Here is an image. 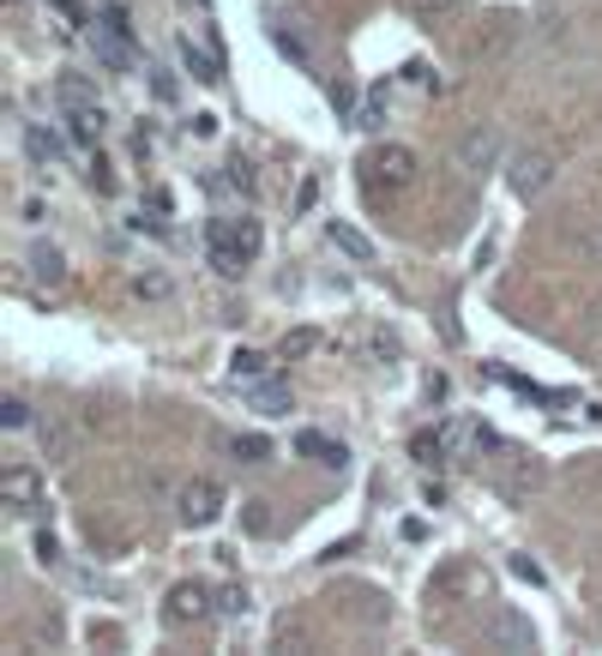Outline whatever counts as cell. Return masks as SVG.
<instances>
[{"label": "cell", "instance_id": "obj_20", "mask_svg": "<svg viewBox=\"0 0 602 656\" xmlns=\"http://www.w3.org/2000/svg\"><path fill=\"white\" fill-rule=\"evenodd\" d=\"M446 452H452V434H416L409 440V458H416V464H446Z\"/></svg>", "mask_w": 602, "mask_h": 656}, {"label": "cell", "instance_id": "obj_18", "mask_svg": "<svg viewBox=\"0 0 602 656\" xmlns=\"http://www.w3.org/2000/svg\"><path fill=\"white\" fill-rule=\"evenodd\" d=\"M24 151H31V163H42V169H49V163H61V139H55L49 127H24Z\"/></svg>", "mask_w": 602, "mask_h": 656}, {"label": "cell", "instance_id": "obj_28", "mask_svg": "<svg viewBox=\"0 0 602 656\" xmlns=\"http://www.w3.org/2000/svg\"><path fill=\"white\" fill-rule=\"evenodd\" d=\"M31 555H37V566H61V560H67V555H61V542H55V536H49V530H37Z\"/></svg>", "mask_w": 602, "mask_h": 656}, {"label": "cell", "instance_id": "obj_22", "mask_svg": "<svg viewBox=\"0 0 602 656\" xmlns=\"http://www.w3.org/2000/svg\"><path fill=\"white\" fill-rule=\"evenodd\" d=\"M211 265H217V277H241L247 272V253L235 242H211Z\"/></svg>", "mask_w": 602, "mask_h": 656}, {"label": "cell", "instance_id": "obj_10", "mask_svg": "<svg viewBox=\"0 0 602 656\" xmlns=\"http://www.w3.org/2000/svg\"><path fill=\"white\" fill-rule=\"evenodd\" d=\"M91 42H97V61L109 67V72H134V37H121V31H109V25L97 19V31H91Z\"/></svg>", "mask_w": 602, "mask_h": 656}, {"label": "cell", "instance_id": "obj_15", "mask_svg": "<svg viewBox=\"0 0 602 656\" xmlns=\"http://www.w3.org/2000/svg\"><path fill=\"white\" fill-rule=\"evenodd\" d=\"M247 398H254V410L259 415H289V385L284 380H259V385H247Z\"/></svg>", "mask_w": 602, "mask_h": 656}, {"label": "cell", "instance_id": "obj_26", "mask_svg": "<svg viewBox=\"0 0 602 656\" xmlns=\"http://www.w3.org/2000/svg\"><path fill=\"white\" fill-rule=\"evenodd\" d=\"M0 428H31V404L24 398H0Z\"/></svg>", "mask_w": 602, "mask_h": 656}, {"label": "cell", "instance_id": "obj_35", "mask_svg": "<svg viewBox=\"0 0 602 656\" xmlns=\"http://www.w3.org/2000/svg\"><path fill=\"white\" fill-rule=\"evenodd\" d=\"M584 337H591V344H602V302H591V313H584Z\"/></svg>", "mask_w": 602, "mask_h": 656}, {"label": "cell", "instance_id": "obj_31", "mask_svg": "<svg viewBox=\"0 0 602 656\" xmlns=\"http://www.w3.org/2000/svg\"><path fill=\"white\" fill-rule=\"evenodd\" d=\"M272 37H277V49H284V55H296V61L307 67V42H302L296 31H284V25H277V31H272Z\"/></svg>", "mask_w": 602, "mask_h": 656}, {"label": "cell", "instance_id": "obj_4", "mask_svg": "<svg viewBox=\"0 0 602 656\" xmlns=\"http://www.w3.org/2000/svg\"><path fill=\"white\" fill-rule=\"evenodd\" d=\"M554 169H561V163H554L549 151H519V157H512V169H506V182H512L519 199H542L549 182H554Z\"/></svg>", "mask_w": 602, "mask_h": 656}, {"label": "cell", "instance_id": "obj_24", "mask_svg": "<svg viewBox=\"0 0 602 656\" xmlns=\"http://www.w3.org/2000/svg\"><path fill=\"white\" fill-rule=\"evenodd\" d=\"M217 187H229V193H254V187H259L254 163H224V175H217Z\"/></svg>", "mask_w": 602, "mask_h": 656}, {"label": "cell", "instance_id": "obj_30", "mask_svg": "<svg viewBox=\"0 0 602 656\" xmlns=\"http://www.w3.org/2000/svg\"><path fill=\"white\" fill-rule=\"evenodd\" d=\"M409 12L416 19H446V12H458V0H409Z\"/></svg>", "mask_w": 602, "mask_h": 656}, {"label": "cell", "instance_id": "obj_33", "mask_svg": "<svg viewBox=\"0 0 602 656\" xmlns=\"http://www.w3.org/2000/svg\"><path fill=\"white\" fill-rule=\"evenodd\" d=\"M266 525H272L266 500H247V530H266Z\"/></svg>", "mask_w": 602, "mask_h": 656}, {"label": "cell", "instance_id": "obj_1", "mask_svg": "<svg viewBox=\"0 0 602 656\" xmlns=\"http://www.w3.org/2000/svg\"><path fill=\"white\" fill-rule=\"evenodd\" d=\"M175 512H181V525H217L224 518V488L211 482V476H194V482H181V495H175Z\"/></svg>", "mask_w": 602, "mask_h": 656}, {"label": "cell", "instance_id": "obj_8", "mask_svg": "<svg viewBox=\"0 0 602 656\" xmlns=\"http://www.w3.org/2000/svg\"><path fill=\"white\" fill-rule=\"evenodd\" d=\"M488 638L501 650H536V626L519 615V608H501V615H494V626H488Z\"/></svg>", "mask_w": 602, "mask_h": 656}, {"label": "cell", "instance_id": "obj_19", "mask_svg": "<svg viewBox=\"0 0 602 656\" xmlns=\"http://www.w3.org/2000/svg\"><path fill=\"white\" fill-rule=\"evenodd\" d=\"M512 37H519V19H512V12H494V19H488V37H476V55H501Z\"/></svg>", "mask_w": 602, "mask_h": 656}, {"label": "cell", "instance_id": "obj_25", "mask_svg": "<svg viewBox=\"0 0 602 656\" xmlns=\"http://www.w3.org/2000/svg\"><path fill=\"white\" fill-rule=\"evenodd\" d=\"M134 295H145V302H164V295H169V277H164V272H139V277H134Z\"/></svg>", "mask_w": 602, "mask_h": 656}, {"label": "cell", "instance_id": "obj_27", "mask_svg": "<svg viewBox=\"0 0 602 656\" xmlns=\"http://www.w3.org/2000/svg\"><path fill=\"white\" fill-rule=\"evenodd\" d=\"M379 121H386V97H379V91H374L368 102H362V115H356V127H362V133H379Z\"/></svg>", "mask_w": 602, "mask_h": 656}, {"label": "cell", "instance_id": "obj_9", "mask_svg": "<svg viewBox=\"0 0 602 656\" xmlns=\"http://www.w3.org/2000/svg\"><path fill=\"white\" fill-rule=\"evenodd\" d=\"M205 242H235V247L247 253V260H254L266 235H259V223H254V217H211V229H205Z\"/></svg>", "mask_w": 602, "mask_h": 656}, {"label": "cell", "instance_id": "obj_34", "mask_svg": "<svg viewBox=\"0 0 602 656\" xmlns=\"http://www.w3.org/2000/svg\"><path fill=\"white\" fill-rule=\"evenodd\" d=\"M91 187H97V193H115V175H109V163H102V157L91 163Z\"/></svg>", "mask_w": 602, "mask_h": 656}, {"label": "cell", "instance_id": "obj_39", "mask_svg": "<svg viewBox=\"0 0 602 656\" xmlns=\"http://www.w3.org/2000/svg\"><path fill=\"white\" fill-rule=\"evenodd\" d=\"M217 133V115H194V139H211Z\"/></svg>", "mask_w": 602, "mask_h": 656}, {"label": "cell", "instance_id": "obj_2", "mask_svg": "<svg viewBox=\"0 0 602 656\" xmlns=\"http://www.w3.org/2000/svg\"><path fill=\"white\" fill-rule=\"evenodd\" d=\"M0 506L12 518H37L42 512V476L31 464H7L0 470Z\"/></svg>", "mask_w": 602, "mask_h": 656}, {"label": "cell", "instance_id": "obj_40", "mask_svg": "<svg viewBox=\"0 0 602 656\" xmlns=\"http://www.w3.org/2000/svg\"><path fill=\"white\" fill-rule=\"evenodd\" d=\"M194 7H205V0H194Z\"/></svg>", "mask_w": 602, "mask_h": 656}, {"label": "cell", "instance_id": "obj_16", "mask_svg": "<svg viewBox=\"0 0 602 656\" xmlns=\"http://www.w3.org/2000/svg\"><path fill=\"white\" fill-rule=\"evenodd\" d=\"M326 235H332V247H337V253H349V260H356V265H368V260H374V242H368V235L356 229V223H332Z\"/></svg>", "mask_w": 602, "mask_h": 656}, {"label": "cell", "instance_id": "obj_32", "mask_svg": "<svg viewBox=\"0 0 602 656\" xmlns=\"http://www.w3.org/2000/svg\"><path fill=\"white\" fill-rule=\"evenodd\" d=\"M49 7H55V12H61V19H67V25H91V19H85V7H79V0H49Z\"/></svg>", "mask_w": 602, "mask_h": 656}, {"label": "cell", "instance_id": "obj_29", "mask_svg": "<svg viewBox=\"0 0 602 656\" xmlns=\"http://www.w3.org/2000/svg\"><path fill=\"white\" fill-rule=\"evenodd\" d=\"M217 615H247V590L241 585H224V590H217Z\"/></svg>", "mask_w": 602, "mask_h": 656}, {"label": "cell", "instance_id": "obj_17", "mask_svg": "<svg viewBox=\"0 0 602 656\" xmlns=\"http://www.w3.org/2000/svg\"><path fill=\"white\" fill-rule=\"evenodd\" d=\"M37 434H42V452H49L55 464H72V428H67V422L42 415V422H37Z\"/></svg>", "mask_w": 602, "mask_h": 656}, {"label": "cell", "instance_id": "obj_14", "mask_svg": "<svg viewBox=\"0 0 602 656\" xmlns=\"http://www.w3.org/2000/svg\"><path fill=\"white\" fill-rule=\"evenodd\" d=\"M31 277L42 283V290H61V283H67V253L49 247V242H37L31 247Z\"/></svg>", "mask_w": 602, "mask_h": 656}, {"label": "cell", "instance_id": "obj_36", "mask_svg": "<svg viewBox=\"0 0 602 656\" xmlns=\"http://www.w3.org/2000/svg\"><path fill=\"white\" fill-rule=\"evenodd\" d=\"M446 392H452V380L446 374H428V404H446Z\"/></svg>", "mask_w": 602, "mask_h": 656}, {"label": "cell", "instance_id": "obj_23", "mask_svg": "<svg viewBox=\"0 0 602 656\" xmlns=\"http://www.w3.org/2000/svg\"><path fill=\"white\" fill-rule=\"evenodd\" d=\"M319 350V332H314V325H296V332H284V344H277V355H284V362H289V355H314Z\"/></svg>", "mask_w": 602, "mask_h": 656}, {"label": "cell", "instance_id": "obj_11", "mask_svg": "<svg viewBox=\"0 0 602 656\" xmlns=\"http://www.w3.org/2000/svg\"><path fill=\"white\" fill-rule=\"evenodd\" d=\"M296 452H302V458H314L319 470H344V464H349L344 440H326V434H314V428H307V434H296Z\"/></svg>", "mask_w": 602, "mask_h": 656}, {"label": "cell", "instance_id": "obj_21", "mask_svg": "<svg viewBox=\"0 0 602 656\" xmlns=\"http://www.w3.org/2000/svg\"><path fill=\"white\" fill-rule=\"evenodd\" d=\"M229 452H235V464H266V458H272V440H266V434H235Z\"/></svg>", "mask_w": 602, "mask_h": 656}, {"label": "cell", "instance_id": "obj_13", "mask_svg": "<svg viewBox=\"0 0 602 656\" xmlns=\"http://www.w3.org/2000/svg\"><path fill=\"white\" fill-rule=\"evenodd\" d=\"M272 374H277V362H272L266 350H235L229 355V380L235 385H259V380H272Z\"/></svg>", "mask_w": 602, "mask_h": 656}, {"label": "cell", "instance_id": "obj_3", "mask_svg": "<svg viewBox=\"0 0 602 656\" xmlns=\"http://www.w3.org/2000/svg\"><path fill=\"white\" fill-rule=\"evenodd\" d=\"M211 608H217V596L205 590L199 578H181V585L164 596V620H169V626H199Z\"/></svg>", "mask_w": 602, "mask_h": 656}, {"label": "cell", "instance_id": "obj_38", "mask_svg": "<svg viewBox=\"0 0 602 656\" xmlns=\"http://www.w3.org/2000/svg\"><path fill=\"white\" fill-rule=\"evenodd\" d=\"M579 253H591V260H602V235H596V229H584V235H579Z\"/></svg>", "mask_w": 602, "mask_h": 656}, {"label": "cell", "instance_id": "obj_12", "mask_svg": "<svg viewBox=\"0 0 602 656\" xmlns=\"http://www.w3.org/2000/svg\"><path fill=\"white\" fill-rule=\"evenodd\" d=\"M55 102H61L67 115H79V109H97V85L85 79V72H61V79H55Z\"/></svg>", "mask_w": 602, "mask_h": 656}, {"label": "cell", "instance_id": "obj_7", "mask_svg": "<svg viewBox=\"0 0 602 656\" xmlns=\"http://www.w3.org/2000/svg\"><path fill=\"white\" fill-rule=\"evenodd\" d=\"M368 169H374L379 187H409L416 182V151H409V145H379L368 157Z\"/></svg>", "mask_w": 602, "mask_h": 656}, {"label": "cell", "instance_id": "obj_6", "mask_svg": "<svg viewBox=\"0 0 602 656\" xmlns=\"http://www.w3.org/2000/svg\"><path fill=\"white\" fill-rule=\"evenodd\" d=\"M452 163H458L464 175H482V169H494L501 163V133L494 127H470L458 145H452Z\"/></svg>", "mask_w": 602, "mask_h": 656}, {"label": "cell", "instance_id": "obj_5", "mask_svg": "<svg viewBox=\"0 0 602 656\" xmlns=\"http://www.w3.org/2000/svg\"><path fill=\"white\" fill-rule=\"evenodd\" d=\"M181 61H187V72H194L199 85H217V79H224V49H217V31H211V25H205L199 37H194V31L181 37Z\"/></svg>", "mask_w": 602, "mask_h": 656}, {"label": "cell", "instance_id": "obj_37", "mask_svg": "<svg viewBox=\"0 0 602 656\" xmlns=\"http://www.w3.org/2000/svg\"><path fill=\"white\" fill-rule=\"evenodd\" d=\"M512 572H519V578H531V585H542V566H536V560H524V555L512 560Z\"/></svg>", "mask_w": 602, "mask_h": 656}]
</instances>
